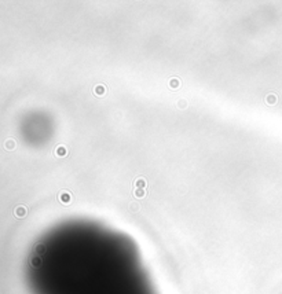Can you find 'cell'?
Instances as JSON below:
<instances>
[{"label": "cell", "mask_w": 282, "mask_h": 294, "mask_svg": "<svg viewBox=\"0 0 282 294\" xmlns=\"http://www.w3.org/2000/svg\"><path fill=\"white\" fill-rule=\"evenodd\" d=\"M146 186L145 179H138L136 180V188H143Z\"/></svg>", "instance_id": "cell-3"}, {"label": "cell", "mask_w": 282, "mask_h": 294, "mask_svg": "<svg viewBox=\"0 0 282 294\" xmlns=\"http://www.w3.org/2000/svg\"><path fill=\"white\" fill-rule=\"evenodd\" d=\"M135 195H136V197H143V195H145L143 188H135Z\"/></svg>", "instance_id": "cell-4"}, {"label": "cell", "mask_w": 282, "mask_h": 294, "mask_svg": "<svg viewBox=\"0 0 282 294\" xmlns=\"http://www.w3.org/2000/svg\"><path fill=\"white\" fill-rule=\"evenodd\" d=\"M26 214V208L25 206H17L15 208V216L17 217H24Z\"/></svg>", "instance_id": "cell-1"}, {"label": "cell", "mask_w": 282, "mask_h": 294, "mask_svg": "<svg viewBox=\"0 0 282 294\" xmlns=\"http://www.w3.org/2000/svg\"><path fill=\"white\" fill-rule=\"evenodd\" d=\"M103 91H105L103 87H96V88H95V92H96V94H102Z\"/></svg>", "instance_id": "cell-7"}, {"label": "cell", "mask_w": 282, "mask_h": 294, "mask_svg": "<svg viewBox=\"0 0 282 294\" xmlns=\"http://www.w3.org/2000/svg\"><path fill=\"white\" fill-rule=\"evenodd\" d=\"M178 85H179L178 80H172V81H171V87H178Z\"/></svg>", "instance_id": "cell-8"}, {"label": "cell", "mask_w": 282, "mask_h": 294, "mask_svg": "<svg viewBox=\"0 0 282 294\" xmlns=\"http://www.w3.org/2000/svg\"><path fill=\"white\" fill-rule=\"evenodd\" d=\"M56 154H58V155L66 154V149H63V147H58V150H56Z\"/></svg>", "instance_id": "cell-6"}, {"label": "cell", "mask_w": 282, "mask_h": 294, "mask_svg": "<svg viewBox=\"0 0 282 294\" xmlns=\"http://www.w3.org/2000/svg\"><path fill=\"white\" fill-rule=\"evenodd\" d=\"M69 199H70V197H69V194L63 193L62 195H61V201H62V202H68Z\"/></svg>", "instance_id": "cell-5"}, {"label": "cell", "mask_w": 282, "mask_h": 294, "mask_svg": "<svg viewBox=\"0 0 282 294\" xmlns=\"http://www.w3.org/2000/svg\"><path fill=\"white\" fill-rule=\"evenodd\" d=\"M4 146H6V149L7 150H12L15 147V142L12 139H8L6 143H4Z\"/></svg>", "instance_id": "cell-2"}]
</instances>
